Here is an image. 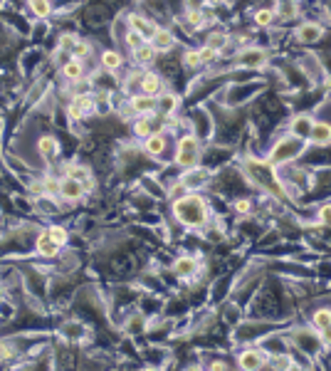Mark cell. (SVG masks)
<instances>
[{
    "mask_svg": "<svg viewBox=\"0 0 331 371\" xmlns=\"http://www.w3.org/2000/svg\"><path fill=\"white\" fill-rule=\"evenodd\" d=\"M173 213H176L178 221L183 225H188V228H200L203 223L208 221V206L196 193H191V196L186 193L183 198H178L173 203Z\"/></svg>",
    "mask_w": 331,
    "mask_h": 371,
    "instance_id": "obj_1",
    "label": "cell"
},
{
    "mask_svg": "<svg viewBox=\"0 0 331 371\" xmlns=\"http://www.w3.org/2000/svg\"><path fill=\"white\" fill-rule=\"evenodd\" d=\"M198 141L193 139V136H186V139H181V144H178V153H176V161L181 163V166H186V168H193L196 163H198Z\"/></svg>",
    "mask_w": 331,
    "mask_h": 371,
    "instance_id": "obj_2",
    "label": "cell"
},
{
    "mask_svg": "<svg viewBox=\"0 0 331 371\" xmlns=\"http://www.w3.org/2000/svg\"><path fill=\"white\" fill-rule=\"evenodd\" d=\"M60 196L67 198V201H77V198H82V196H84V183L77 181V178H72V176H67V178L60 181Z\"/></svg>",
    "mask_w": 331,
    "mask_h": 371,
    "instance_id": "obj_3",
    "label": "cell"
},
{
    "mask_svg": "<svg viewBox=\"0 0 331 371\" xmlns=\"http://www.w3.org/2000/svg\"><path fill=\"white\" fill-rule=\"evenodd\" d=\"M173 35L168 32V30H161V27H156L153 30V35H151V45H153V50H161V52H166V50H171L173 47Z\"/></svg>",
    "mask_w": 331,
    "mask_h": 371,
    "instance_id": "obj_4",
    "label": "cell"
},
{
    "mask_svg": "<svg viewBox=\"0 0 331 371\" xmlns=\"http://www.w3.org/2000/svg\"><path fill=\"white\" fill-rule=\"evenodd\" d=\"M57 250H60V245H57V243L47 235V230H45V233L37 238V252H40L42 257H55Z\"/></svg>",
    "mask_w": 331,
    "mask_h": 371,
    "instance_id": "obj_5",
    "label": "cell"
},
{
    "mask_svg": "<svg viewBox=\"0 0 331 371\" xmlns=\"http://www.w3.org/2000/svg\"><path fill=\"white\" fill-rule=\"evenodd\" d=\"M309 139L317 141V144H329L331 141V126L324 122H314L312 124V131H309Z\"/></svg>",
    "mask_w": 331,
    "mask_h": 371,
    "instance_id": "obj_6",
    "label": "cell"
},
{
    "mask_svg": "<svg viewBox=\"0 0 331 371\" xmlns=\"http://www.w3.org/2000/svg\"><path fill=\"white\" fill-rule=\"evenodd\" d=\"M131 109L138 112V114H151L156 109V99L148 97V94H136L131 99Z\"/></svg>",
    "mask_w": 331,
    "mask_h": 371,
    "instance_id": "obj_7",
    "label": "cell"
},
{
    "mask_svg": "<svg viewBox=\"0 0 331 371\" xmlns=\"http://www.w3.org/2000/svg\"><path fill=\"white\" fill-rule=\"evenodd\" d=\"M143 148H146V153H151V156L163 153V151H166V136H163V134H151V136H146V139H143Z\"/></svg>",
    "mask_w": 331,
    "mask_h": 371,
    "instance_id": "obj_8",
    "label": "cell"
},
{
    "mask_svg": "<svg viewBox=\"0 0 331 371\" xmlns=\"http://www.w3.org/2000/svg\"><path fill=\"white\" fill-rule=\"evenodd\" d=\"M265 362H267V357L260 354V352H245L240 357V367L242 369H260V367H265Z\"/></svg>",
    "mask_w": 331,
    "mask_h": 371,
    "instance_id": "obj_9",
    "label": "cell"
},
{
    "mask_svg": "<svg viewBox=\"0 0 331 371\" xmlns=\"http://www.w3.org/2000/svg\"><path fill=\"white\" fill-rule=\"evenodd\" d=\"M319 37H322V27H319V25L307 22V25L299 27V40H304V42H317Z\"/></svg>",
    "mask_w": 331,
    "mask_h": 371,
    "instance_id": "obj_10",
    "label": "cell"
},
{
    "mask_svg": "<svg viewBox=\"0 0 331 371\" xmlns=\"http://www.w3.org/2000/svg\"><path fill=\"white\" fill-rule=\"evenodd\" d=\"M141 89H143V94H148V97L158 94V92H161V77H158V74H146V77L141 79Z\"/></svg>",
    "mask_w": 331,
    "mask_h": 371,
    "instance_id": "obj_11",
    "label": "cell"
},
{
    "mask_svg": "<svg viewBox=\"0 0 331 371\" xmlns=\"http://www.w3.org/2000/svg\"><path fill=\"white\" fill-rule=\"evenodd\" d=\"M62 72H65L67 79H72V82H77V79H82V72H84V67H82V62L74 57V60H67L65 67H62Z\"/></svg>",
    "mask_w": 331,
    "mask_h": 371,
    "instance_id": "obj_12",
    "label": "cell"
},
{
    "mask_svg": "<svg viewBox=\"0 0 331 371\" xmlns=\"http://www.w3.org/2000/svg\"><path fill=\"white\" fill-rule=\"evenodd\" d=\"M153 52H156L153 45H146V42H143L141 47L133 50V60H136L138 65H148V62H153Z\"/></svg>",
    "mask_w": 331,
    "mask_h": 371,
    "instance_id": "obj_13",
    "label": "cell"
},
{
    "mask_svg": "<svg viewBox=\"0 0 331 371\" xmlns=\"http://www.w3.org/2000/svg\"><path fill=\"white\" fill-rule=\"evenodd\" d=\"M196 267H198V262H196L193 257H178V260H176V265H173V270H176L181 277H186V275L196 272Z\"/></svg>",
    "mask_w": 331,
    "mask_h": 371,
    "instance_id": "obj_14",
    "label": "cell"
},
{
    "mask_svg": "<svg viewBox=\"0 0 331 371\" xmlns=\"http://www.w3.org/2000/svg\"><path fill=\"white\" fill-rule=\"evenodd\" d=\"M57 148H60V146H57V141H55L52 136H42V139L37 141V151H40L45 158L55 156V153H57Z\"/></svg>",
    "mask_w": 331,
    "mask_h": 371,
    "instance_id": "obj_15",
    "label": "cell"
},
{
    "mask_svg": "<svg viewBox=\"0 0 331 371\" xmlns=\"http://www.w3.org/2000/svg\"><path fill=\"white\" fill-rule=\"evenodd\" d=\"M131 30H136V32H141V35H146V32H151L153 35V25L146 20V17H141V15H131Z\"/></svg>",
    "mask_w": 331,
    "mask_h": 371,
    "instance_id": "obj_16",
    "label": "cell"
},
{
    "mask_svg": "<svg viewBox=\"0 0 331 371\" xmlns=\"http://www.w3.org/2000/svg\"><path fill=\"white\" fill-rule=\"evenodd\" d=\"M102 65H104L107 70H119V67H121V55L114 52V50H109V52L102 55Z\"/></svg>",
    "mask_w": 331,
    "mask_h": 371,
    "instance_id": "obj_17",
    "label": "cell"
},
{
    "mask_svg": "<svg viewBox=\"0 0 331 371\" xmlns=\"http://www.w3.org/2000/svg\"><path fill=\"white\" fill-rule=\"evenodd\" d=\"M262 60H265V52L262 50H247V52H242V62L250 65V67L262 65Z\"/></svg>",
    "mask_w": 331,
    "mask_h": 371,
    "instance_id": "obj_18",
    "label": "cell"
},
{
    "mask_svg": "<svg viewBox=\"0 0 331 371\" xmlns=\"http://www.w3.org/2000/svg\"><path fill=\"white\" fill-rule=\"evenodd\" d=\"M133 134L138 136V139H146V136H151V119L143 114V119H138L136 124H133Z\"/></svg>",
    "mask_w": 331,
    "mask_h": 371,
    "instance_id": "obj_19",
    "label": "cell"
},
{
    "mask_svg": "<svg viewBox=\"0 0 331 371\" xmlns=\"http://www.w3.org/2000/svg\"><path fill=\"white\" fill-rule=\"evenodd\" d=\"M27 2H30V7H32V12H35L37 17H47L50 10H52L50 0H27Z\"/></svg>",
    "mask_w": 331,
    "mask_h": 371,
    "instance_id": "obj_20",
    "label": "cell"
},
{
    "mask_svg": "<svg viewBox=\"0 0 331 371\" xmlns=\"http://www.w3.org/2000/svg\"><path fill=\"white\" fill-rule=\"evenodd\" d=\"M203 178H205V171H203V168H196V166H193V168H191V171H188V173L183 176V183H186L188 188H193V186H198V183L203 181Z\"/></svg>",
    "mask_w": 331,
    "mask_h": 371,
    "instance_id": "obj_21",
    "label": "cell"
},
{
    "mask_svg": "<svg viewBox=\"0 0 331 371\" xmlns=\"http://www.w3.org/2000/svg\"><path fill=\"white\" fill-rule=\"evenodd\" d=\"M74 104L79 107L82 114H89L94 109V97L92 94H79V97H74Z\"/></svg>",
    "mask_w": 331,
    "mask_h": 371,
    "instance_id": "obj_22",
    "label": "cell"
},
{
    "mask_svg": "<svg viewBox=\"0 0 331 371\" xmlns=\"http://www.w3.org/2000/svg\"><path fill=\"white\" fill-rule=\"evenodd\" d=\"M47 235L62 247V245H67V230L62 228V225H52V228H47Z\"/></svg>",
    "mask_w": 331,
    "mask_h": 371,
    "instance_id": "obj_23",
    "label": "cell"
},
{
    "mask_svg": "<svg viewBox=\"0 0 331 371\" xmlns=\"http://www.w3.org/2000/svg\"><path fill=\"white\" fill-rule=\"evenodd\" d=\"M314 324H317V329L322 332V329H327L331 324V309H319L317 314H314Z\"/></svg>",
    "mask_w": 331,
    "mask_h": 371,
    "instance_id": "obj_24",
    "label": "cell"
},
{
    "mask_svg": "<svg viewBox=\"0 0 331 371\" xmlns=\"http://www.w3.org/2000/svg\"><path fill=\"white\" fill-rule=\"evenodd\" d=\"M156 107H161V112L171 114V112L176 109V97H173V94H166V97H161V99L156 102Z\"/></svg>",
    "mask_w": 331,
    "mask_h": 371,
    "instance_id": "obj_25",
    "label": "cell"
},
{
    "mask_svg": "<svg viewBox=\"0 0 331 371\" xmlns=\"http://www.w3.org/2000/svg\"><path fill=\"white\" fill-rule=\"evenodd\" d=\"M143 42H146V40H143L141 32H136V30H129V32H126V45H129V47L136 50V47H141Z\"/></svg>",
    "mask_w": 331,
    "mask_h": 371,
    "instance_id": "obj_26",
    "label": "cell"
},
{
    "mask_svg": "<svg viewBox=\"0 0 331 371\" xmlns=\"http://www.w3.org/2000/svg\"><path fill=\"white\" fill-rule=\"evenodd\" d=\"M67 176H72V178H77V181H84V178H89L87 168H82V166H69V168H67Z\"/></svg>",
    "mask_w": 331,
    "mask_h": 371,
    "instance_id": "obj_27",
    "label": "cell"
},
{
    "mask_svg": "<svg viewBox=\"0 0 331 371\" xmlns=\"http://www.w3.org/2000/svg\"><path fill=\"white\" fill-rule=\"evenodd\" d=\"M186 191H188V186L181 181V183H176V186L168 191V198H176V201H178V198H183V196H186Z\"/></svg>",
    "mask_w": 331,
    "mask_h": 371,
    "instance_id": "obj_28",
    "label": "cell"
},
{
    "mask_svg": "<svg viewBox=\"0 0 331 371\" xmlns=\"http://www.w3.org/2000/svg\"><path fill=\"white\" fill-rule=\"evenodd\" d=\"M87 55H89V45L84 40H77L74 42V57L79 60V57H87Z\"/></svg>",
    "mask_w": 331,
    "mask_h": 371,
    "instance_id": "obj_29",
    "label": "cell"
},
{
    "mask_svg": "<svg viewBox=\"0 0 331 371\" xmlns=\"http://www.w3.org/2000/svg\"><path fill=\"white\" fill-rule=\"evenodd\" d=\"M272 17H274V12H272V10H260V12L255 15V20H257V25H262V27L272 22Z\"/></svg>",
    "mask_w": 331,
    "mask_h": 371,
    "instance_id": "obj_30",
    "label": "cell"
},
{
    "mask_svg": "<svg viewBox=\"0 0 331 371\" xmlns=\"http://www.w3.org/2000/svg\"><path fill=\"white\" fill-rule=\"evenodd\" d=\"M215 57H218V50H215V47H210V45H208V47H203V50H200V60H203V62H213Z\"/></svg>",
    "mask_w": 331,
    "mask_h": 371,
    "instance_id": "obj_31",
    "label": "cell"
},
{
    "mask_svg": "<svg viewBox=\"0 0 331 371\" xmlns=\"http://www.w3.org/2000/svg\"><path fill=\"white\" fill-rule=\"evenodd\" d=\"M183 60H186V65H188V67H198L200 62H203V60H200V52H193V50H191V52H186V55H183Z\"/></svg>",
    "mask_w": 331,
    "mask_h": 371,
    "instance_id": "obj_32",
    "label": "cell"
},
{
    "mask_svg": "<svg viewBox=\"0 0 331 371\" xmlns=\"http://www.w3.org/2000/svg\"><path fill=\"white\" fill-rule=\"evenodd\" d=\"M312 124H314V122H309V119H297V122H294V131H297V134H302V131H307V129L312 131Z\"/></svg>",
    "mask_w": 331,
    "mask_h": 371,
    "instance_id": "obj_33",
    "label": "cell"
},
{
    "mask_svg": "<svg viewBox=\"0 0 331 371\" xmlns=\"http://www.w3.org/2000/svg\"><path fill=\"white\" fill-rule=\"evenodd\" d=\"M188 20H191V25H200V22H203V12L196 10V7H191V10H188Z\"/></svg>",
    "mask_w": 331,
    "mask_h": 371,
    "instance_id": "obj_34",
    "label": "cell"
},
{
    "mask_svg": "<svg viewBox=\"0 0 331 371\" xmlns=\"http://www.w3.org/2000/svg\"><path fill=\"white\" fill-rule=\"evenodd\" d=\"M45 191H50V193H60V181L47 178V181H45Z\"/></svg>",
    "mask_w": 331,
    "mask_h": 371,
    "instance_id": "obj_35",
    "label": "cell"
},
{
    "mask_svg": "<svg viewBox=\"0 0 331 371\" xmlns=\"http://www.w3.org/2000/svg\"><path fill=\"white\" fill-rule=\"evenodd\" d=\"M69 117H72V119H82V117H84V114H82V112H79V107H77V104H74V102H72V104H69Z\"/></svg>",
    "mask_w": 331,
    "mask_h": 371,
    "instance_id": "obj_36",
    "label": "cell"
},
{
    "mask_svg": "<svg viewBox=\"0 0 331 371\" xmlns=\"http://www.w3.org/2000/svg\"><path fill=\"white\" fill-rule=\"evenodd\" d=\"M319 216H322V221L327 223V225H331V206H324Z\"/></svg>",
    "mask_w": 331,
    "mask_h": 371,
    "instance_id": "obj_37",
    "label": "cell"
},
{
    "mask_svg": "<svg viewBox=\"0 0 331 371\" xmlns=\"http://www.w3.org/2000/svg\"><path fill=\"white\" fill-rule=\"evenodd\" d=\"M235 208H237V213H247L250 211V201H237Z\"/></svg>",
    "mask_w": 331,
    "mask_h": 371,
    "instance_id": "obj_38",
    "label": "cell"
},
{
    "mask_svg": "<svg viewBox=\"0 0 331 371\" xmlns=\"http://www.w3.org/2000/svg\"><path fill=\"white\" fill-rule=\"evenodd\" d=\"M322 339H324V342H329V344H331V324L327 327V329H322Z\"/></svg>",
    "mask_w": 331,
    "mask_h": 371,
    "instance_id": "obj_39",
    "label": "cell"
}]
</instances>
